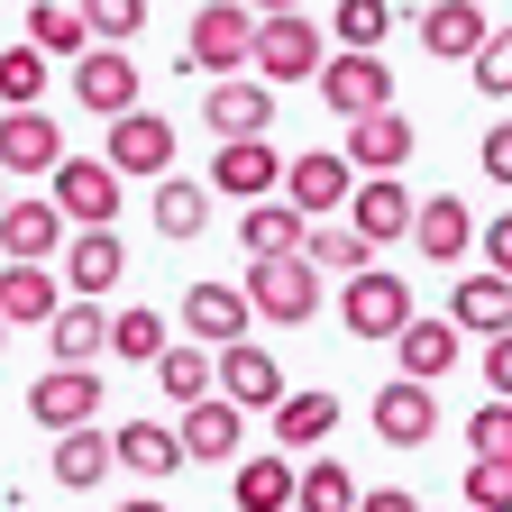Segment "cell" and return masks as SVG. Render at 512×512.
I'll list each match as a JSON object with an SVG mask.
<instances>
[{
	"label": "cell",
	"mask_w": 512,
	"mask_h": 512,
	"mask_svg": "<svg viewBox=\"0 0 512 512\" xmlns=\"http://www.w3.org/2000/svg\"><path fill=\"white\" fill-rule=\"evenodd\" d=\"M183 64L192 74H247L256 64V10L247 0H202V10H192V37H183Z\"/></svg>",
	"instance_id": "cell-1"
},
{
	"label": "cell",
	"mask_w": 512,
	"mask_h": 512,
	"mask_svg": "<svg viewBox=\"0 0 512 512\" xmlns=\"http://www.w3.org/2000/svg\"><path fill=\"white\" fill-rule=\"evenodd\" d=\"M412 320H421V311H412V284H403V275L366 266V275L339 284V330H348V339H403Z\"/></svg>",
	"instance_id": "cell-2"
},
{
	"label": "cell",
	"mask_w": 512,
	"mask_h": 512,
	"mask_svg": "<svg viewBox=\"0 0 512 512\" xmlns=\"http://www.w3.org/2000/svg\"><path fill=\"white\" fill-rule=\"evenodd\" d=\"M46 202L64 211V229H119V174H110V156H64L46 174Z\"/></svg>",
	"instance_id": "cell-3"
},
{
	"label": "cell",
	"mask_w": 512,
	"mask_h": 512,
	"mask_svg": "<svg viewBox=\"0 0 512 512\" xmlns=\"http://www.w3.org/2000/svg\"><path fill=\"white\" fill-rule=\"evenodd\" d=\"M238 293H247L256 320H320V293H330V284H320L311 256H266V266H247Z\"/></svg>",
	"instance_id": "cell-4"
},
{
	"label": "cell",
	"mask_w": 512,
	"mask_h": 512,
	"mask_svg": "<svg viewBox=\"0 0 512 512\" xmlns=\"http://www.w3.org/2000/svg\"><path fill=\"white\" fill-rule=\"evenodd\" d=\"M101 394H110V384H101L92 366H46V375L28 384V421H37L46 439L92 430V421H101Z\"/></svg>",
	"instance_id": "cell-5"
},
{
	"label": "cell",
	"mask_w": 512,
	"mask_h": 512,
	"mask_svg": "<svg viewBox=\"0 0 512 512\" xmlns=\"http://www.w3.org/2000/svg\"><path fill=\"white\" fill-rule=\"evenodd\" d=\"M320 64H330V37H320L302 10L293 19H256V83H311L320 74Z\"/></svg>",
	"instance_id": "cell-6"
},
{
	"label": "cell",
	"mask_w": 512,
	"mask_h": 512,
	"mask_svg": "<svg viewBox=\"0 0 512 512\" xmlns=\"http://www.w3.org/2000/svg\"><path fill=\"white\" fill-rule=\"evenodd\" d=\"M284 202H293L302 220H330V211H348V202H357V165H348L339 147L284 156Z\"/></svg>",
	"instance_id": "cell-7"
},
{
	"label": "cell",
	"mask_w": 512,
	"mask_h": 512,
	"mask_svg": "<svg viewBox=\"0 0 512 512\" xmlns=\"http://www.w3.org/2000/svg\"><path fill=\"white\" fill-rule=\"evenodd\" d=\"M275 92L266 83H256V74H220L211 92H202V128H211V138L229 147V138H266V128H275Z\"/></svg>",
	"instance_id": "cell-8"
},
{
	"label": "cell",
	"mask_w": 512,
	"mask_h": 512,
	"mask_svg": "<svg viewBox=\"0 0 512 512\" xmlns=\"http://www.w3.org/2000/svg\"><path fill=\"white\" fill-rule=\"evenodd\" d=\"M74 101H83L92 119H128V110H138V55H128V46L74 55Z\"/></svg>",
	"instance_id": "cell-9"
},
{
	"label": "cell",
	"mask_w": 512,
	"mask_h": 512,
	"mask_svg": "<svg viewBox=\"0 0 512 512\" xmlns=\"http://www.w3.org/2000/svg\"><path fill=\"white\" fill-rule=\"evenodd\" d=\"M202 183L229 192V202H275V192H284V156H275V138H229Z\"/></svg>",
	"instance_id": "cell-10"
},
{
	"label": "cell",
	"mask_w": 512,
	"mask_h": 512,
	"mask_svg": "<svg viewBox=\"0 0 512 512\" xmlns=\"http://www.w3.org/2000/svg\"><path fill=\"white\" fill-rule=\"evenodd\" d=\"M320 101H330L339 119H366V110H394V74H384V55H330L320 64Z\"/></svg>",
	"instance_id": "cell-11"
},
{
	"label": "cell",
	"mask_w": 512,
	"mask_h": 512,
	"mask_svg": "<svg viewBox=\"0 0 512 512\" xmlns=\"http://www.w3.org/2000/svg\"><path fill=\"white\" fill-rule=\"evenodd\" d=\"M412 192H403V174H357V202H348V229L366 238V247H394V238H412Z\"/></svg>",
	"instance_id": "cell-12"
},
{
	"label": "cell",
	"mask_w": 512,
	"mask_h": 512,
	"mask_svg": "<svg viewBox=\"0 0 512 512\" xmlns=\"http://www.w3.org/2000/svg\"><path fill=\"white\" fill-rule=\"evenodd\" d=\"M247 320H256V311H247L238 284H192V293H183V339H192V348H211V357L247 339Z\"/></svg>",
	"instance_id": "cell-13"
},
{
	"label": "cell",
	"mask_w": 512,
	"mask_h": 512,
	"mask_svg": "<svg viewBox=\"0 0 512 512\" xmlns=\"http://www.w3.org/2000/svg\"><path fill=\"white\" fill-rule=\"evenodd\" d=\"M375 439H384V448H430V439H439V394H430V384H412V375H394V384L375 394Z\"/></svg>",
	"instance_id": "cell-14"
},
{
	"label": "cell",
	"mask_w": 512,
	"mask_h": 512,
	"mask_svg": "<svg viewBox=\"0 0 512 512\" xmlns=\"http://www.w3.org/2000/svg\"><path fill=\"white\" fill-rule=\"evenodd\" d=\"M412 147H421V138H412L403 110H366V119H348V147H339V156H348L357 174H403Z\"/></svg>",
	"instance_id": "cell-15"
},
{
	"label": "cell",
	"mask_w": 512,
	"mask_h": 512,
	"mask_svg": "<svg viewBox=\"0 0 512 512\" xmlns=\"http://www.w3.org/2000/svg\"><path fill=\"white\" fill-rule=\"evenodd\" d=\"M220 403H238V412H275V403H284V366H275V348H256V339L220 348Z\"/></svg>",
	"instance_id": "cell-16"
},
{
	"label": "cell",
	"mask_w": 512,
	"mask_h": 512,
	"mask_svg": "<svg viewBox=\"0 0 512 512\" xmlns=\"http://www.w3.org/2000/svg\"><path fill=\"white\" fill-rule=\"evenodd\" d=\"M174 439H183V458H202V467H238V458H247V412L211 394V403H192V412H183Z\"/></svg>",
	"instance_id": "cell-17"
},
{
	"label": "cell",
	"mask_w": 512,
	"mask_h": 512,
	"mask_svg": "<svg viewBox=\"0 0 512 512\" xmlns=\"http://www.w3.org/2000/svg\"><path fill=\"white\" fill-rule=\"evenodd\" d=\"M412 247L430 256V266H467V247H476V211L458 202V192H430V202L412 211Z\"/></svg>",
	"instance_id": "cell-18"
},
{
	"label": "cell",
	"mask_w": 512,
	"mask_h": 512,
	"mask_svg": "<svg viewBox=\"0 0 512 512\" xmlns=\"http://www.w3.org/2000/svg\"><path fill=\"white\" fill-rule=\"evenodd\" d=\"M64 165V128L46 110H0V174H55Z\"/></svg>",
	"instance_id": "cell-19"
},
{
	"label": "cell",
	"mask_w": 512,
	"mask_h": 512,
	"mask_svg": "<svg viewBox=\"0 0 512 512\" xmlns=\"http://www.w3.org/2000/svg\"><path fill=\"white\" fill-rule=\"evenodd\" d=\"M119 275H128L119 229H74V238H64V284H74V302H101Z\"/></svg>",
	"instance_id": "cell-20"
},
{
	"label": "cell",
	"mask_w": 512,
	"mask_h": 512,
	"mask_svg": "<svg viewBox=\"0 0 512 512\" xmlns=\"http://www.w3.org/2000/svg\"><path fill=\"white\" fill-rule=\"evenodd\" d=\"M448 330H458V339H467V330H476V339H503V330H512V284L485 275V266L458 275V284H448Z\"/></svg>",
	"instance_id": "cell-21"
},
{
	"label": "cell",
	"mask_w": 512,
	"mask_h": 512,
	"mask_svg": "<svg viewBox=\"0 0 512 512\" xmlns=\"http://www.w3.org/2000/svg\"><path fill=\"white\" fill-rule=\"evenodd\" d=\"M55 247H64V211L46 202V192H28V202L0 211V256H10V266H46Z\"/></svg>",
	"instance_id": "cell-22"
},
{
	"label": "cell",
	"mask_w": 512,
	"mask_h": 512,
	"mask_svg": "<svg viewBox=\"0 0 512 512\" xmlns=\"http://www.w3.org/2000/svg\"><path fill=\"white\" fill-rule=\"evenodd\" d=\"M165 165H174V119L156 110L110 119V174H165Z\"/></svg>",
	"instance_id": "cell-23"
},
{
	"label": "cell",
	"mask_w": 512,
	"mask_h": 512,
	"mask_svg": "<svg viewBox=\"0 0 512 512\" xmlns=\"http://www.w3.org/2000/svg\"><path fill=\"white\" fill-rule=\"evenodd\" d=\"M110 458H119L128 476H147V485H165V476L192 467V458H183V439H174L165 421H119V430H110Z\"/></svg>",
	"instance_id": "cell-24"
},
{
	"label": "cell",
	"mask_w": 512,
	"mask_h": 512,
	"mask_svg": "<svg viewBox=\"0 0 512 512\" xmlns=\"http://www.w3.org/2000/svg\"><path fill=\"white\" fill-rule=\"evenodd\" d=\"M485 37H494V19L476 10V0H430V10H421V46H430L439 64H476Z\"/></svg>",
	"instance_id": "cell-25"
},
{
	"label": "cell",
	"mask_w": 512,
	"mask_h": 512,
	"mask_svg": "<svg viewBox=\"0 0 512 512\" xmlns=\"http://www.w3.org/2000/svg\"><path fill=\"white\" fill-rule=\"evenodd\" d=\"M55 311H64V275H46V266H0V320H10V330H46Z\"/></svg>",
	"instance_id": "cell-26"
},
{
	"label": "cell",
	"mask_w": 512,
	"mask_h": 512,
	"mask_svg": "<svg viewBox=\"0 0 512 512\" xmlns=\"http://www.w3.org/2000/svg\"><path fill=\"white\" fill-rule=\"evenodd\" d=\"M46 348H55V366H101L110 357V311L101 302H64L46 320Z\"/></svg>",
	"instance_id": "cell-27"
},
{
	"label": "cell",
	"mask_w": 512,
	"mask_h": 512,
	"mask_svg": "<svg viewBox=\"0 0 512 512\" xmlns=\"http://www.w3.org/2000/svg\"><path fill=\"white\" fill-rule=\"evenodd\" d=\"M302 211L284 202V192H275V202H247V220H238V247H247V266H266V256H302Z\"/></svg>",
	"instance_id": "cell-28"
},
{
	"label": "cell",
	"mask_w": 512,
	"mask_h": 512,
	"mask_svg": "<svg viewBox=\"0 0 512 512\" xmlns=\"http://www.w3.org/2000/svg\"><path fill=\"white\" fill-rule=\"evenodd\" d=\"M293 485H302L293 458H238L229 467V503L238 512H293Z\"/></svg>",
	"instance_id": "cell-29"
},
{
	"label": "cell",
	"mask_w": 512,
	"mask_h": 512,
	"mask_svg": "<svg viewBox=\"0 0 512 512\" xmlns=\"http://www.w3.org/2000/svg\"><path fill=\"white\" fill-rule=\"evenodd\" d=\"M110 467H119V458H110V430H101V421H92V430H64V439H55V458H46V476H55L64 494H92Z\"/></svg>",
	"instance_id": "cell-30"
},
{
	"label": "cell",
	"mask_w": 512,
	"mask_h": 512,
	"mask_svg": "<svg viewBox=\"0 0 512 512\" xmlns=\"http://www.w3.org/2000/svg\"><path fill=\"white\" fill-rule=\"evenodd\" d=\"M275 439H284V458L330 448V439H339V394H284V403H275Z\"/></svg>",
	"instance_id": "cell-31"
},
{
	"label": "cell",
	"mask_w": 512,
	"mask_h": 512,
	"mask_svg": "<svg viewBox=\"0 0 512 512\" xmlns=\"http://www.w3.org/2000/svg\"><path fill=\"white\" fill-rule=\"evenodd\" d=\"M156 394H174L183 412H192V403H211V394H220V357H211V348H192V339L165 348V357H156Z\"/></svg>",
	"instance_id": "cell-32"
},
{
	"label": "cell",
	"mask_w": 512,
	"mask_h": 512,
	"mask_svg": "<svg viewBox=\"0 0 512 512\" xmlns=\"http://www.w3.org/2000/svg\"><path fill=\"white\" fill-rule=\"evenodd\" d=\"M156 229L174 238V247H192L211 229V183H192V174H165L156 183Z\"/></svg>",
	"instance_id": "cell-33"
},
{
	"label": "cell",
	"mask_w": 512,
	"mask_h": 512,
	"mask_svg": "<svg viewBox=\"0 0 512 512\" xmlns=\"http://www.w3.org/2000/svg\"><path fill=\"white\" fill-rule=\"evenodd\" d=\"M302 256H311V266H320V275H339V284L375 266V247H366V238H357L348 220H311V229H302Z\"/></svg>",
	"instance_id": "cell-34"
},
{
	"label": "cell",
	"mask_w": 512,
	"mask_h": 512,
	"mask_svg": "<svg viewBox=\"0 0 512 512\" xmlns=\"http://www.w3.org/2000/svg\"><path fill=\"white\" fill-rule=\"evenodd\" d=\"M394 357H403L412 384H439L448 366H458V330H448V320H412V330L394 339Z\"/></svg>",
	"instance_id": "cell-35"
},
{
	"label": "cell",
	"mask_w": 512,
	"mask_h": 512,
	"mask_svg": "<svg viewBox=\"0 0 512 512\" xmlns=\"http://www.w3.org/2000/svg\"><path fill=\"white\" fill-rule=\"evenodd\" d=\"M174 348V330H165V311H147V302H128V311H110V357H128V366H156Z\"/></svg>",
	"instance_id": "cell-36"
},
{
	"label": "cell",
	"mask_w": 512,
	"mask_h": 512,
	"mask_svg": "<svg viewBox=\"0 0 512 512\" xmlns=\"http://www.w3.org/2000/svg\"><path fill=\"white\" fill-rule=\"evenodd\" d=\"M28 46L55 64H74V55H92V28H83V10H64V0H37V10H28Z\"/></svg>",
	"instance_id": "cell-37"
},
{
	"label": "cell",
	"mask_w": 512,
	"mask_h": 512,
	"mask_svg": "<svg viewBox=\"0 0 512 512\" xmlns=\"http://www.w3.org/2000/svg\"><path fill=\"white\" fill-rule=\"evenodd\" d=\"M384 28H394V0H339V10H330L339 55H375V46H384Z\"/></svg>",
	"instance_id": "cell-38"
},
{
	"label": "cell",
	"mask_w": 512,
	"mask_h": 512,
	"mask_svg": "<svg viewBox=\"0 0 512 512\" xmlns=\"http://www.w3.org/2000/svg\"><path fill=\"white\" fill-rule=\"evenodd\" d=\"M293 512H357V476L339 458H311L302 485H293Z\"/></svg>",
	"instance_id": "cell-39"
},
{
	"label": "cell",
	"mask_w": 512,
	"mask_h": 512,
	"mask_svg": "<svg viewBox=\"0 0 512 512\" xmlns=\"http://www.w3.org/2000/svg\"><path fill=\"white\" fill-rule=\"evenodd\" d=\"M46 101V55L19 37V46H0V110H37Z\"/></svg>",
	"instance_id": "cell-40"
},
{
	"label": "cell",
	"mask_w": 512,
	"mask_h": 512,
	"mask_svg": "<svg viewBox=\"0 0 512 512\" xmlns=\"http://www.w3.org/2000/svg\"><path fill=\"white\" fill-rule=\"evenodd\" d=\"M83 10V28H92V46H128L147 28V0H74Z\"/></svg>",
	"instance_id": "cell-41"
},
{
	"label": "cell",
	"mask_w": 512,
	"mask_h": 512,
	"mask_svg": "<svg viewBox=\"0 0 512 512\" xmlns=\"http://www.w3.org/2000/svg\"><path fill=\"white\" fill-rule=\"evenodd\" d=\"M458 485H467V512H512V458H467Z\"/></svg>",
	"instance_id": "cell-42"
},
{
	"label": "cell",
	"mask_w": 512,
	"mask_h": 512,
	"mask_svg": "<svg viewBox=\"0 0 512 512\" xmlns=\"http://www.w3.org/2000/svg\"><path fill=\"white\" fill-rule=\"evenodd\" d=\"M467 458H512V403H476V421H467Z\"/></svg>",
	"instance_id": "cell-43"
},
{
	"label": "cell",
	"mask_w": 512,
	"mask_h": 512,
	"mask_svg": "<svg viewBox=\"0 0 512 512\" xmlns=\"http://www.w3.org/2000/svg\"><path fill=\"white\" fill-rule=\"evenodd\" d=\"M476 92H485V101H512V28H494V37L476 46Z\"/></svg>",
	"instance_id": "cell-44"
},
{
	"label": "cell",
	"mask_w": 512,
	"mask_h": 512,
	"mask_svg": "<svg viewBox=\"0 0 512 512\" xmlns=\"http://www.w3.org/2000/svg\"><path fill=\"white\" fill-rule=\"evenodd\" d=\"M476 247H485V275H503V284H512V211H494V220L476 229Z\"/></svg>",
	"instance_id": "cell-45"
},
{
	"label": "cell",
	"mask_w": 512,
	"mask_h": 512,
	"mask_svg": "<svg viewBox=\"0 0 512 512\" xmlns=\"http://www.w3.org/2000/svg\"><path fill=\"white\" fill-rule=\"evenodd\" d=\"M476 165H485V183H512V119H494V128H485Z\"/></svg>",
	"instance_id": "cell-46"
},
{
	"label": "cell",
	"mask_w": 512,
	"mask_h": 512,
	"mask_svg": "<svg viewBox=\"0 0 512 512\" xmlns=\"http://www.w3.org/2000/svg\"><path fill=\"white\" fill-rule=\"evenodd\" d=\"M485 394H494V403H512V330H503V339H485Z\"/></svg>",
	"instance_id": "cell-47"
},
{
	"label": "cell",
	"mask_w": 512,
	"mask_h": 512,
	"mask_svg": "<svg viewBox=\"0 0 512 512\" xmlns=\"http://www.w3.org/2000/svg\"><path fill=\"white\" fill-rule=\"evenodd\" d=\"M357 512H421V503H412L403 485H375V494H357Z\"/></svg>",
	"instance_id": "cell-48"
},
{
	"label": "cell",
	"mask_w": 512,
	"mask_h": 512,
	"mask_svg": "<svg viewBox=\"0 0 512 512\" xmlns=\"http://www.w3.org/2000/svg\"><path fill=\"white\" fill-rule=\"evenodd\" d=\"M247 10H256V19H293L302 0H247Z\"/></svg>",
	"instance_id": "cell-49"
},
{
	"label": "cell",
	"mask_w": 512,
	"mask_h": 512,
	"mask_svg": "<svg viewBox=\"0 0 512 512\" xmlns=\"http://www.w3.org/2000/svg\"><path fill=\"white\" fill-rule=\"evenodd\" d=\"M110 512H165V503H156V494H138V503H110Z\"/></svg>",
	"instance_id": "cell-50"
},
{
	"label": "cell",
	"mask_w": 512,
	"mask_h": 512,
	"mask_svg": "<svg viewBox=\"0 0 512 512\" xmlns=\"http://www.w3.org/2000/svg\"><path fill=\"white\" fill-rule=\"evenodd\" d=\"M0 348H10V320H0Z\"/></svg>",
	"instance_id": "cell-51"
},
{
	"label": "cell",
	"mask_w": 512,
	"mask_h": 512,
	"mask_svg": "<svg viewBox=\"0 0 512 512\" xmlns=\"http://www.w3.org/2000/svg\"><path fill=\"white\" fill-rule=\"evenodd\" d=\"M0 211H10V183H0Z\"/></svg>",
	"instance_id": "cell-52"
}]
</instances>
